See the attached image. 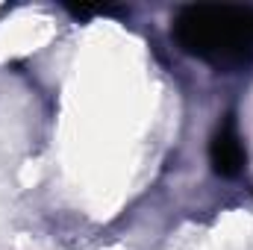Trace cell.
<instances>
[{
    "label": "cell",
    "mask_w": 253,
    "mask_h": 250,
    "mask_svg": "<svg viewBox=\"0 0 253 250\" xmlns=\"http://www.w3.org/2000/svg\"><path fill=\"white\" fill-rule=\"evenodd\" d=\"M174 42L203 62L236 68L253 62V6L197 3L174 18Z\"/></svg>",
    "instance_id": "1"
},
{
    "label": "cell",
    "mask_w": 253,
    "mask_h": 250,
    "mask_svg": "<svg viewBox=\"0 0 253 250\" xmlns=\"http://www.w3.org/2000/svg\"><path fill=\"white\" fill-rule=\"evenodd\" d=\"M245 144H242V135L233 124V118H227L224 124L215 129L212 141H209V162H212V171L218 177H239L245 171Z\"/></svg>",
    "instance_id": "2"
}]
</instances>
